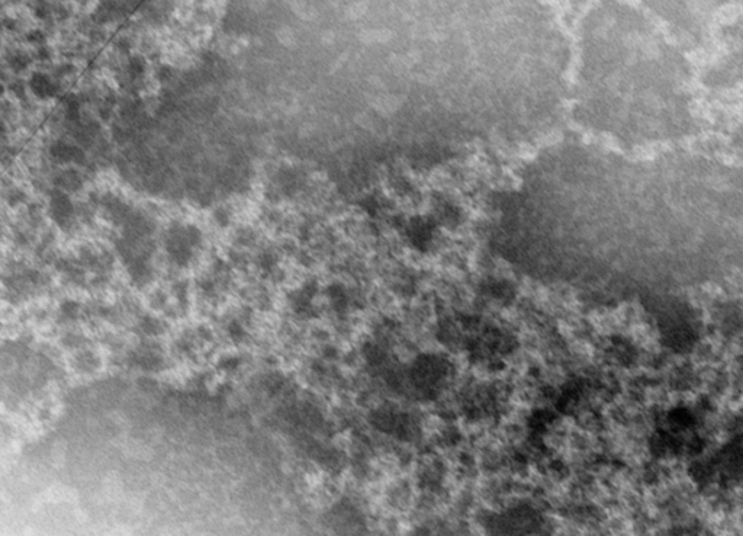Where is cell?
<instances>
[{"instance_id": "cell-1", "label": "cell", "mask_w": 743, "mask_h": 536, "mask_svg": "<svg viewBox=\"0 0 743 536\" xmlns=\"http://www.w3.org/2000/svg\"><path fill=\"white\" fill-rule=\"evenodd\" d=\"M31 88L40 98H51L57 93V86L51 82L45 75L37 73L31 79Z\"/></svg>"}, {"instance_id": "cell-2", "label": "cell", "mask_w": 743, "mask_h": 536, "mask_svg": "<svg viewBox=\"0 0 743 536\" xmlns=\"http://www.w3.org/2000/svg\"><path fill=\"white\" fill-rule=\"evenodd\" d=\"M57 185H60L61 187H64L65 191H77V189H80L81 186V179L79 178V175L76 171H64L61 173V175L57 178Z\"/></svg>"}, {"instance_id": "cell-3", "label": "cell", "mask_w": 743, "mask_h": 536, "mask_svg": "<svg viewBox=\"0 0 743 536\" xmlns=\"http://www.w3.org/2000/svg\"><path fill=\"white\" fill-rule=\"evenodd\" d=\"M10 88H12V91H13V93H15L16 96H19V98L24 96V93H25V88H24V83H22V82H19V80L13 82V83L10 84Z\"/></svg>"}]
</instances>
